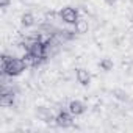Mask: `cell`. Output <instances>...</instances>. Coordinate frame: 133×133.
<instances>
[{"label": "cell", "mask_w": 133, "mask_h": 133, "mask_svg": "<svg viewBox=\"0 0 133 133\" xmlns=\"http://www.w3.org/2000/svg\"><path fill=\"white\" fill-rule=\"evenodd\" d=\"M28 68L24 58H13L6 53L2 55V74L8 77H17Z\"/></svg>", "instance_id": "6da1fadb"}, {"label": "cell", "mask_w": 133, "mask_h": 133, "mask_svg": "<svg viewBox=\"0 0 133 133\" xmlns=\"http://www.w3.org/2000/svg\"><path fill=\"white\" fill-rule=\"evenodd\" d=\"M59 19L64 22V24H69V25H74L80 17H78V11L72 6H64L63 10H59Z\"/></svg>", "instance_id": "7a4b0ae2"}, {"label": "cell", "mask_w": 133, "mask_h": 133, "mask_svg": "<svg viewBox=\"0 0 133 133\" xmlns=\"http://www.w3.org/2000/svg\"><path fill=\"white\" fill-rule=\"evenodd\" d=\"M74 117L75 116L69 110L68 111H59L56 114V117H55V124L58 127H61V128H69V127L74 125Z\"/></svg>", "instance_id": "3957f363"}, {"label": "cell", "mask_w": 133, "mask_h": 133, "mask_svg": "<svg viewBox=\"0 0 133 133\" xmlns=\"http://www.w3.org/2000/svg\"><path fill=\"white\" fill-rule=\"evenodd\" d=\"M14 97H16V94L13 92V89H8L6 86H3L2 92H0V105L2 107H13Z\"/></svg>", "instance_id": "277c9868"}, {"label": "cell", "mask_w": 133, "mask_h": 133, "mask_svg": "<svg viewBox=\"0 0 133 133\" xmlns=\"http://www.w3.org/2000/svg\"><path fill=\"white\" fill-rule=\"evenodd\" d=\"M36 116H38V119H41L42 122H55V114L52 113V110L50 108H45V107H39V108H36Z\"/></svg>", "instance_id": "5b68a950"}, {"label": "cell", "mask_w": 133, "mask_h": 133, "mask_svg": "<svg viewBox=\"0 0 133 133\" xmlns=\"http://www.w3.org/2000/svg\"><path fill=\"white\" fill-rule=\"evenodd\" d=\"M68 110L74 114V116H82L86 111V105L82 100H71L68 105Z\"/></svg>", "instance_id": "8992f818"}, {"label": "cell", "mask_w": 133, "mask_h": 133, "mask_svg": "<svg viewBox=\"0 0 133 133\" xmlns=\"http://www.w3.org/2000/svg\"><path fill=\"white\" fill-rule=\"evenodd\" d=\"M75 77H77V82H78L82 86H89V83H91V74H89L86 69L78 68V69L75 71Z\"/></svg>", "instance_id": "52a82bcc"}, {"label": "cell", "mask_w": 133, "mask_h": 133, "mask_svg": "<svg viewBox=\"0 0 133 133\" xmlns=\"http://www.w3.org/2000/svg\"><path fill=\"white\" fill-rule=\"evenodd\" d=\"M24 59H25V63H27L28 68H38V66L44 61V58H39V56H36V55H33L30 52H25Z\"/></svg>", "instance_id": "ba28073f"}, {"label": "cell", "mask_w": 133, "mask_h": 133, "mask_svg": "<svg viewBox=\"0 0 133 133\" xmlns=\"http://www.w3.org/2000/svg\"><path fill=\"white\" fill-rule=\"evenodd\" d=\"M88 30H89V24L85 19H78L74 24V31L78 33V35H85V33H88Z\"/></svg>", "instance_id": "9c48e42d"}, {"label": "cell", "mask_w": 133, "mask_h": 133, "mask_svg": "<svg viewBox=\"0 0 133 133\" xmlns=\"http://www.w3.org/2000/svg\"><path fill=\"white\" fill-rule=\"evenodd\" d=\"M35 22H36V19H35V16H33L31 13H24V14L21 16V25L25 27V28L33 27Z\"/></svg>", "instance_id": "30bf717a"}, {"label": "cell", "mask_w": 133, "mask_h": 133, "mask_svg": "<svg viewBox=\"0 0 133 133\" xmlns=\"http://www.w3.org/2000/svg\"><path fill=\"white\" fill-rule=\"evenodd\" d=\"M113 61L110 59V58H103V59H100V63H99V68L102 69V71H105V72H110L111 69H113Z\"/></svg>", "instance_id": "8fae6325"}, {"label": "cell", "mask_w": 133, "mask_h": 133, "mask_svg": "<svg viewBox=\"0 0 133 133\" xmlns=\"http://www.w3.org/2000/svg\"><path fill=\"white\" fill-rule=\"evenodd\" d=\"M113 94H114V97H116V99H119V100H127V99H128L127 92H125V91H122V89H114V91H113Z\"/></svg>", "instance_id": "7c38bea8"}, {"label": "cell", "mask_w": 133, "mask_h": 133, "mask_svg": "<svg viewBox=\"0 0 133 133\" xmlns=\"http://www.w3.org/2000/svg\"><path fill=\"white\" fill-rule=\"evenodd\" d=\"M56 16H59V13H53V11H49V13H45V21L47 22H52Z\"/></svg>", "instance_id": "4fadbf2b"}, {"label": "cell", "mask_w": 133, "mask_h": 133, "mask_svg": "<svg viewBox=\"0 0 133 133\" xmlns=\"http://www.w3.org/2000/svg\"><path fill=\"white\" fill-rule=\"evenodd\" d=\"M11 0H0V8H8Z\"/></svg>", "instance_id": "5bb4252c"}, {"label": "cell", "mask_w": 133, "mask_h": 133, "mask_svg": "<svg viewBox=\"0 0 133 133\" xmlns=\"http://www.w3.org/2000/svg\"><path fill=\"white\" fill-rule=\"evenodd\" d=\"M116 2H117V0H105V3H107L108 6H113V5H114Z\"/></svg>", "instance_id": "9a60e30c"}]
</instances>
